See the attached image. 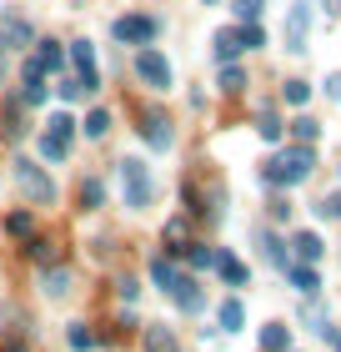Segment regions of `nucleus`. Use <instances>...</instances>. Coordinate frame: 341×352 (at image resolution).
<instances>
[{
	"mask_svg": "<svg viewBox=\"0 0 341 352\" xmlns=\"http://www.w3.org/2000/svg\"><path fill=\"white\" fill-rule=\"evenodd\" d=\"M311 166H316V151L311 146H291L281 156H271L261 176H266V186H296V182L311 176Z\"/></svg>",
	"mask_w": 341,
	"mask_h": 352,
	"instance_id": "nucleus-1",
	"label": "nucleus"
},
{
	"mask_svg": "<svg viewBox=\"0 0 341 352\" xmlns=\"http://www.w3.org/2000/svg\"><path fill=\"white\" fill-rule=\"evenodd\" d=\"M15 186H21L36 206H51V201H56V182H51V176H45L36 162H25V156L15 162Z\"/></svg>",
	"mask_w": 341,
	"mask_h": 352,
	"instance_id": "nucleus-2",
	"label": "nucleus"
},
{
	"mask_svg": "<svg viewBox=\"0 0 341 352\" xmlns=\"http://www.w3.org/2000/svg\"><path fill=\"white\" fill-rule=\"evenodd\" d=\"M136 76L151 91H171V60L156 51V45H141V56H136Z\"/></svg>",
	"mask_w": 341,
	"mask_h": 352,
	"instance_id": "nucleus-3",
	"label": "nucleus"
},
{
	"mask_svg": "<svg viewBox=\"0 0 341 352\" xmlns=\"http://www.w3.org/2000/svg\"><path fill=\"white\" fill-rule=\"evenodd\" d=\"M121 182H126V206H141L151 201V171H145V162H136V156H126L121 162Z\"/></svg>",
	"mask_w": 341,
	"mask_h": 352,
	"instance_id": "nucleus-4",
	"label": "nucleus"
},
{
	"mask_svg": "<svg viewBox=\"0 0 341 352\" xmlns=\"http://www.w3.org/2000/svg\"><path fill=\"white\" fill-rule=\"evenodd\" d=\"M71 60H75V81H80V91L86 96H95V86H101V76H95V45L91 41H71Z\"/></svg>",
	"mask_w": 341,
	"mask_h": 352,
	"instance_id": "nucleus-5",
	"label": "nucleus"
},
{
	"mask_svg": "<svg viewBox=\"0 0 341 352\" xmlns=\"http://www.w3.org/2000/svg\"><path fill=\"white\" fill-rule=\"evenodd\" d=\"M306 36H311V6L296 0L286 10V51H306Z\"/></svg>",
	"mask_w": 341,
	"mask_h": 352,
	"instance_id": "nucleus-6",
	"label": "nucleus"
},
{
	"mask_svg": "<svg viewBox=\"0 0 341 352\" xmlns=\"http://www.w3.org/2000/svg\"><path fill=\"white\" fill-rule=\"evenodd\" d=\"M141 141H145L151 151H171V141H176V131H171V116H161V111L141 116Z\"/></svg>",
	"mask_w": 341,
	"mask_h": 352,
	"instance_id": "nucleus-7",
	"label": "nucleus"
},
{
	"mask_svg": "<svg viewBox=\"0 0 341 352\" xmlns=\"http://www.w3.org/2000/svg\"><path fill=\"white\" fill-rule=\"evenodd\" d=\"M151 36H156L151 15H121L116 21V41H126V45H151Z\"/></svg>",
	"mask_w": 341,
	"mask_h": 352,
	"instance_id": "nucleus-8",
	"label": "nucleus"
},
{
	"mask_svg": "<svg viewBox=\"0 0 341 352\" xmlns=\"http://www.w3.org/2000/svg\"><path fill=\"white\" fill-rule=\"evenodd\" d=\"M30 36H36V30H30V21L25 15H0V51H15V45H30Z\"/></svg>",
	"mask_w": 341,
	"mask_h": 352,
	"instance_id": "nucleus-9",
	"label": "nucleus"
},
{
	"mask_svg": "<svg viewBox=\"0 0 341 352\" xmlns=\"http://www.w3.org/2000/svg\"><path fill=\"white\" fill-rule=\"evenodd\" d=\"M40 292L45 297H66L71 292V267H45L40 272Z\"/></svg>",
	"mask_w": 341,
	"mask_h": 352,
	"instance_id": "nucleus-10",
	"label": "nucleus"
},
{
	"mask_svg": "<svg viewBox=\"0 0 341 352\" xmlns=\"http://www.w3.org/2000/svg\"><path fill=\"white\" fill-rule=\"evenodd\" d=\"M30 66H36L40 76H45V71H66V51H60L56 41H40V51H36V60H30Z\"/></svg>",
	"mask_w": 341,
	"mask_h": 352,
	"instance_id": "nucleus-11",
	"label": "nucleus"
},
{
	"mask_svg": "<svg viewBox=\"0 0 341 352\" xmlns=\"http://www.w3.org/2000/svg\"><path fill=\"white\" fill-rule=\"evenodd\" d=\"M171 297H176V307H181V312H201V307H206L201 287L191 282V277H181V282H176V292H171Z\"/></svg>",
	"mask_w": 341,
	"mask_h": 352,
	"instance_id": "nucleus-12",
	"label": "nucleus"
},
{
	"mask_svg": "<svg viewBox=\"0 0 341 352\" xmlns=\"http://www.w3.org/2000/svg\"><path fill=\"white\" fill-rule=\"evenodd\" d=\"M291 247H296V262H301V267H311V262L321 257V252H327L316 232H296V236H291Z\"/></svg>",
	"mask_w": 341,
	"mask_h": 352,
	"instance_id": "nucleus-13",
	"label": "nucleus"
},
{
	"mask_svg": "<svg viewBox=\"0 0 341 352\" xmlns=\"http://www.w3.org/2000/svg\"><path fill=\"white\" fill-rule=\"evenodd\" d=\"M261 352H291V327L286 322H266L261 327Z\"/></svg>",
	"mask_w": 341,
	"mask_h": 352,
	"instance_id": "nucleus-14",
	"label": "nucleus"
},
{
	"mask_svg": "<svg viewBox=\"0 0 341 352\" xmlns=\"http://www.w3.org/2000/svg\"><path fill=\"white\" fill-rule=\"evenodd\" d=\"M145 352H181V347H176V332L151 322V327H145Z\"/></svg>",
	"mask_w": 341,
	"mask_h": 352,
	"instance_id": "nucleus-15",
	"label": "nucleus"
},
{
	"mask_svg": "<svg viewBox=\"0 0 341 352\" xmlns=\"http://www.w3.org/2000/svg\"><path fill=\"white\" fill-rule=\"evenodd\" d=\"M286 277H291V287H296L301 297H316L321 292V277H316L311 267H286Z\"/></svg>",
	"mask_w": 341,
	"mask_h": 352,
	"instance_id": "nucleus-16",
	"label": "nucleus"
},
{
	"mask_svg": "<svg viewBox=\"0 0 341 352\" xmlns=\"http://www.w3.org/2000/svg\"><path fill=\"white\" fill-rule=\"evenodd\" d=\"M21 101H25V106H40V101H45V86H40V71H36V66H30V60H25V81H21Z\"/></svg>",
	"mask_w": 341,
	"mask_h": 352,
	"instance_id": "nucleus-17",
	"label": "nucleus"
},
{
	"mask_svg": "<svg viewBox=\"0 0 341 352\" xmlns=\"http://www.w3.org/2000/svg\"><path fill=\"white\" fill-rule=\"evenodd\" d=\"M216 272H221V277L231 282V287H246V267H241L231 252H216Z\"/></svg>",
	"mask_w": 341,
	"mask_h": 352,
	"instance_id": "nucleus-18",
	"label": "nucleus"
},
{
	"mask_svg": "<svg viewBox=\"0 0 341 352\" xmlns=\"http://www.w3.org/2000/svg\"><path fill=\"white\" fill-rule=\"evenodd\" d=\"M151 277H156V287H166V292H176L181 272H176V262H171V257H156V262H151Z\"/></svg>",
	"mask_w": 341,
	"mask_h": 352,
	"instance_id": "nucleus-19",
	"label": "nucleus"
},
{
	"mask_svg": "<svg viewBox=\"0 0 341 352\" xmlns=\"http://www.w3.org/2000/svg\"><path fill=\"white\" fill-rule=\"evenodd\" d=\"M236 56H241V41H236V30H216V60H221V66H231Z\"/></svg>",
	"mask_w": 341,
	"mask_h": 352,
	"instance_id": "nucleus-20",
	"label": "nucleus"
},
{
	"mask_svg": "<svg viewBox=\"0 0 341 352\" xmlns=\"http://www.w3.org/2000/svg\"><path fill=\"white\" fill-rule=\"evenodd\" d=\"M40 156H45V162H66V156H71V141L45 131V136H40Z\"/></svg>",
	"mask_w": 341,
	"mask_h": 352,
	"instance_id": "nucleus-21",
	"label": "nucleus"
},
{
	"mask_svg": "<svg viewBox=\"0 0 341 352\" xmlns=\"http://www.w3.org/2000/svg\"><path fill=\"white\" fill-rule=\"evenodd\" d=\"M80 131H86L91 141H101V136L110 131V111H106V106H95L91 116H86V126H80Z\"/></svg>",
	"mask_w": 341,
	"mask_h": 352,
	"instance_id": "nucleus-22",
	"label": "nucleus"
},
{
	"mask_svg": "<svg viewBox=\"0 0 341 352\" xmlns=\"http://www.w3.org/2000/svg\"><path fill=\"white\" fill-rule=\"evenodd\" d=\"M241 322H246V307H241L236 297H226V302H221V327H226V332H236Z\"/></svg>",
	"mask_w": 341,
	"mask_h": 352,
	"instance_id": "nucleus-23",
	"label": "nucleus"
},
{
	"mask_svg": "<svg viewBox=\"0 0 341 352\" xmlns=\"http://www.w3.org/2000/svg\"><path fill=\"white\" fill-rule=\"evenodd\" d=\"M221 91H226V96H236V91H246V71H241V66H236V60H231V66H221Z\"/></svg>",
	"mask_w": 341,
	"mask_h": 352,
	"instance_id": "nucleus-24",
	"label": "nucleus"
},
{
	"mask_svg": "<svg viewBox=\"0 0 341 352\" xmlns=\"http://www.w3.org/2000/svg\"><path fill=\"white\" fill-rule=\"evenodd\" d=\"M291 136H296V141H301V146H311V141L321 136V126H316L311 116H296V121H291Z\"/></svg>",
	"mask_w": 341,
	"mask_h": 352,
	"instance_id": "nucleus-25",
	"label": "nucleus"
},
{
	"mask_svg": "<svg viewBox=\"0 0 341 352\" xmlns=\"http://www.w3.org/2000/svg\"><path fill=\"white\" fill-rule=\"evenodd\" d=\"M261 6H266V0H231V10L241 15V25H256V21H261Z\"/></svg>",
	"mask_w": 341,
	"mask_h": 352,
	"instance_id": "nucleus-26",
	"label": "nucleus"
},
{
	"mask_svg": "<svg viewBox=\"0 0 341 352\" xmlns=\"http://www.w3.org/2000/svg\"><path fill=\"white\" fill-rule=\"evenodd\" d=\"M261 252H266V262H271V267H281V272L291 267V257H286V247L276 242V236H261Z\"/></svg>",
	"mask_w": 341,
	"mask_h": 352,
	"instance_id": "nucleus-27",
	"label": "nucleus"
},
{
	"mask_svg": "<svg viewBox=\"0 0 341 352\" xmlns=\"http://www.w3.org/2000/svg\"><path fill=\"white\" fill-rule=\"evenodd\" d=\"M30 257H36L40 267H56V242L51 236H36V242H30Z\"/></svg>",
	"mask_w": 341,
	"mask_h": 352,
	"instance_id": "nucleus-28",
	"label": "nucleus"
},
{
	"mask_svg": "<svg viewBox=\"0 0 341 352\" xmlns=\"http://www.w3.org/2000/svg\"><path fill=\"white\" fill-rule=\"evenodd\" d=\"M281 96H286V106H306V101H311V86H306V81H286Z\"/></svg>",
	"mask_w": 341,
	"mask_h": 352,
	"instance_id": "nucleus-29",
	"label": "nucleus"
},
{
	"mask_svg": "<svg viewBox=\"0 0 341 352\" xmlns=\"http://www.w3.org/2000/svg\"><path fill=\"white\" fill-rule=\"evenodd\" d=\"M236 41H241V51H256V45H266V30L261 25H241Z\"/></svg>",
	"mask_w": 341,
	"mask_h": 352,
	"instance_id": "nucleus-30",
	"label": "nucleus"
},
{
	"mask_svg": "<svg viewBox=\"0 0 341 352\" xmlns=\"http://www.w3.org/2000/svg\"><path fill=\"white\" fill-rule=\"evenodd\" d=\"M256 131H261L266 141H281V131H286V126L276 121V111H261V121H256Z\"/></svg>",
	"mask_w": 341,
	"mask_h": 352,
	"instance_id": "nucleus-31",
	"label": "nucleus"
},
{
	"mask_svg": "<svg viewBox=\"0 0 341 352\" xmlns=\"http://www.w3.org/2000/svg\"><path fill=\"white\" fill-rule=\"evenodd\" d=\"M106 201V191H101V182H86L80 186V206H86V212H95V206Z\"/></svg>",
	"mask_w": 341,
	"mask_h": 352,
	"instance_id": "nucleus-32",
	"label": "nucleus"
},
{
	"mask_svg": "<svg viewBox=\"0 0 341 352\" xmlns=\"http://www.w3.org/2000/svg\"><path fill=\"white\" fill-rule=\"evenodd\" d=\"M5 232H10V236H21V242H25V236H30V232H36V221H30L25 212H15V217L5 221Z\"/></svg>",
	"mask_w": 341,
	"mask_h": 352,
	"instance_id": "nucleus-33",
	"label": "nucleus"
},
{
	"mask_svg": "<svg viewBox=\"0 0 341 352\" xmlns=\"http://www.w3.org/2000/svg\"><path fill=\"white\" fill-rule=\"evenodd\" d=\"M45 131H51V136H66V141H71V136H75V121H71V116H51V126H45Z\"/></svg>",
	"mask_w": 341,
	"mask_h": 352,
	"instance_id": "nucleus-34",
	"label": "nucleus"
},
{
	"mask_svg": "<svg viewBox=\"0 0 341 352\" xmlns=\"http://www.w3.org/2000/svg\"><path fill=\"white\" fill-rule=\"evenodd\" d=\"M80 96H86V91H80V81H71V76H60V101H80Z\"/></svg>",
	"mask_w": 341,
	"mask_h": 352,
	"instance_id": "nucleus-35",
	"label": "nucleus"
},
{
	"mask_svg": "<svg viewBox=\"0 0 341 352\" xmlns=\"http://www.w3.org/2000/svg\"><path fill=\"white\" fill-rule=\"evenodd\" d=\"M191 262H196V267H216V252H211V247H191Z\"/></svg>",
	"mask_w": 341,
	"mask_h": 352,
	"instance_id": "nucleus-36",
	"label": "nucleus"
},
{
	"mask_svg": "<svg viewBox=\"0 0 341 352\" xmlns=\"http://www.w3.org/2000/svg\"><path fill=\"white\" fill-rule=\"evenodd\" d=\"M71 347H80V352H86V347H95V338H91L86 327H71Z\"/></svg>",
	"mask_w": 341,
	"mask_h": 352,
	"instance_id": "nucleus-37",
	"label": "nucleus"
},
{
	"mask_svg": "<svg viewBox=\"0 0 341 352\" xmlns=\"http://www.w3.org/2000/svg\"><path fill=\"white\" fill-rule=\"evenodd\" d=\"M327 96H331V101H341V76H327Z\"/></svg>",
	"mask_w": 341,
	"mask_h": 352,
	"instance_id": "nucleus-38",
	"label": "nucleus"
}]
</instances>
